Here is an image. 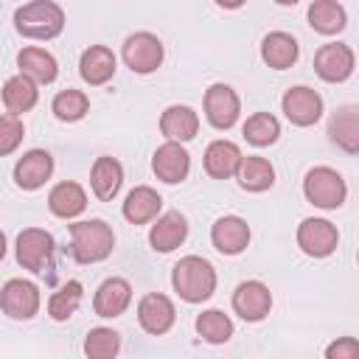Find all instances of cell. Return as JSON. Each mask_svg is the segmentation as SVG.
I'll return each instance as SVG.
<instances>
[{
  "label": "cell",
  "instance_id": "19",
  "mask_svg": "<svg viewBox=\"0 0 359 359\" xmlns=\"http://www.w3.org/2000/svg\"><path fill=\"white\" fill-rule=\"evenodd\" d=\"M160 129H163V135L171 143H185V140L196 137V132H199V115L191 107H185V104H174V107H168L163 112Z\"/></svg>",
  "mask_w": 359,
  "mask_h": 359
},
{
  "label": "cell",
  "instance_id": "15",
  "mask_svg": "<svg viewBox=\"0 0 359 359\" xmlns=\"http://www.w3.org/2000/svg\"><path fill=\"white\" fill-rule=\"evenodd\" d=\"M210 241L222 255H238L250 244V224L241 216H222L210 230Z\"/></svg>",
  "mask_w": 359,
  "mask_h": 359
},
{
  "label": "cell",
  "instance_id": "28",
  "mask_svg": "<svg viewBox=\"0 0 359 359\" xmlns=\"http://www.w3.org/2000/svg\"><path fill=\"white\" fill-rule=\"evenodd\" d=\"M236 177H238V185L247 191H266L275 182V168L269 160L252 154V157H241Z\"/></svg>",
  "mask_w": 359,
  "mask_h": 359
},
{
  "label": "cell",
  "instance_id": "17",
  "mask_svg": "<svg viewBox=\"0 0 359 359\" xmlns=\"http://www.w3.org/2000/svg\"><path fill=\"white\" fill-rule=\"evenodd\" d=\"M132 303V286L123 278H107L93 297V309L98 317H118Z\"/></svg>",
  "mask_w": 359,
  "mask_h": 359
},
{
  "label": "cell",
  "instance_id": "27",
  "mask_svg": "<svg viewBox=\"0 0 359 359\" xmlns=\"http://www.w3.org/2000/svg\"><path fill=\"white\" fill-rule=\"evenodd\" d=\"M328 135L331 140L345 149L348 154H356L359 151V121H356V107H342L334 118H331V126H328Z\"/></svg>",
  "mask_w": 359,
  "mask_h": 359
},
{
  "label": "cell",
  "instance_id": "20",
  "mask_svg": "<svg viewBox=\"0 0 359 359\" xmlns=\"http://www.w3.org/2000/svg\"><path fill=\"white\" fill-rule=\"evenodd\" d=\"M297 53H300V45H297V39H294L292 34H286V31H272V34H266L264 42H261V56H264V62H266L269 67H275V70L292 67V65L297 62Z\"/></svg>",
  "mask_w": 359,
  "mask_h": 359
},
{
  "label": "cell",
  "instance_id": "23",
  "mask_svg": "<svg viewBox=\"0 0 359 359\" xmlns=\"http://www.w3.org/2000/svg\"><path fill=\"white\" fill-rule=\"evenodd\" d=\"M241 163V151L236 143L230 140H213L208 149H205V171L216 180H227L236 174Z\"/></svg>",
  "mask_w": 359,
  "mask_h": 359
},
{
  "label": "cell",
  "instance_id": "3",
  "mask_svg": "<svg viewBox=\"0 0 359 359\" xmlns=\"http://www.w3.org/2000/svg\"><path fill=\"white\" fill-rule=\"evenodd\" d=\"M70 238H73V258L79 264H95L104 261L112 247H115V233L107 222L90 219V222H76L70 224Z\"/></svg>",
  "mask_w": 359,
  "mask_h": 359
},
{
  "label": "cell",
  "instance_id": "18",
  "mask_svg": "<svg viewBox=\"0 0 359 359\" xmlns=\"http://www.w3.org/2000/svg\"><path fill=\"white\" fill-rule=\"evenodd\" d=\"M188 236V222L180 210H168L157 219V224H151L149 230V241L157 252H171L177 250Z\"/></svg>",
  "mask_w": 359,
  "mask_h": 359
},
{
  "label": "cell",
  "instance_id": "38",
  "mask_svg": "<svg viewBox=\"0 0 359 359\" xmlns=\"http://www.w3.org/2000/svg\"><path fill=\"white\" fill-rule=\"evenodd\" d=\"M3 255H6V236H3V230H0V261H3Z\"/></svg>",
  "mask_w": 359,
  "mask_h": 359
},
{
  "label": "cell",
  "instance_id": "10",
  "mask_svg": "<svg viewBox=\"0 0 359 359\" xmlns=\"http://www.w3.org/2000/svg\"><path fill=\"white\" fill-rule=\"evenodd\" d=\"M280 107H283V115L294 126H311L323 115V98L311 87H289L283 93Z\"/></svg>",
  "mask_w": 359,
  "mask_h": 359
},
{
  "label": "cell",
  "instance_id": "34",
  "mask_svg": "<svg viewBox=\"0 0 359 359\" xmlns=\"http://www.w3.org/2000/svg\"><path fill=\"white\" fill-rule=\"evenodd\" d=\"M118 348H121L118 331L104 328V325L93 328V331L87 334V339H84V353H87V359H115V356H118Z\"/></svg>",
  "mask_w": 359,
  "mask_h": 359
},
{
  "label": "cell",
  "instance_id": "4",
  "mask_svg": "<svg viewBox=\"0 0 359 359\" xmlns=\"http://www.w3.org/2000/svg\"><path fill=\"white\" fill-rule=\"evenodd\" d=\"M303 194H306V199L311 205H317L323 210H334V208H339L345 202L348 185H345V180H342L339 171H334L328 165H317V168H311L306 174Z\"/></svg>",
  "mask_w": 359,
  "mask_h": 359
},
{
  "label": "cell",
  "instance_id": "14",
  "mask_svg": "<svg viewBox=\"0 0 359 359\" xmlns=\"http://www.w3.org/2000/svg\"><path fill=\"white\" fill-rule=\"evenodd\" d=\"M50 174H53V157H50L45 149H31V151H25V154L17 160V165H14V180H17V185L25 188V191H34V188L45 185V182L50 180Z\"/></svg>",
  "mask_w": 359,
  "mask_h": 359
},
{
  "label": "cell",
  "instance_id": "21",
  "mask_svg": "<svg viewBox=\"0 0 359 359\" xmlns=\"http://www.w3.org/2000/svg\"><path fill=\"white\" fill-rule=\"evenodd\" d=\"M79 73L87 84H107L115 76V53L104 45H90L81 53Z\"/></svg>",
  "mask_w": 359,
  "mask_h": 359
},
{
  "label": "cell",
  "instance_id": "16",
  "mask_svg": "<svg viewBox=\"0 0 359 359\" xmlns=\"http://www.w3.org/2000/svg\"><path fill=\"white\" fill-rule=\"evenodd\" d=\"M151 168H154V174H157L163 182L174 185V182H182V180L188 177L191 157H188V151H185L180 143H171V140H168V143H163V146L154 151Z\"/></svg>",
  "mask_w": 359,
  "mask_h": 359
},
{
  "label": "cell",
  "instance_id": "2",
  "mask_svg": "<svg viewBox=\"0 0 359 359\" xmlns=\"http://www.w3.org/2000/svg\"><path fill=\"white\" fill-rule=\"evenodd\" d=\"M14 25L28 39H53L65 28V11L50 0H34L17 8Z\"/></svg>",
  "mask_w": 359,
  "mask_h": 359
},
{
  "label": "cell",
  "instance_id": "22",
  "mask_svg": "<svg viewBox=\"0 0 359 359\" xmlns=\"http://www.w3.org/2000/svg\"><path fill=\"white\" fill-rule=\"evenodd\" d=\"M17 65H20V76L31 79L34 84H50L59 73L56 59L45 48H22L17 56Z\"/></svg>",
  "mask_w": 359,
  "mask_h": 359
},
{
  "label": "cell",
  "instance_id": "26",
  "mask_svg": "<svg viewBox=\"0 0 359 359\" xmlns=\"http://www.w3.org/2000/svg\"><path fill=\"white\" fill-rule=\"evenodd\" d=\"M121 182H123V168L115 157H98L93 163L90 185H93V194L98 199H112L121 191Z\"/></svg>",
  "mask_w": 359,
  "mask_h": 359
},
{
  "label": "cell",
  "instance_id": "25",
  "mask_svg": "<svg viewBox=\"0 0 359 359\" xmlns=\"http://www.w3.org/2000/svg\"><path fill=\"white\" fill-rule=\"evenodd\" d=\"M160 205H163V199H160V194L154 188L137 185V188L129 191V196L123 202V216L132 224H146L160 213Z\"/></svg>",
  "mask_w": 359,
  "mask_h": 359
},
{
  "label": "cell",
  "instance_id": "35",
  "mask_svg": "<svg viewBox=\"0 0 359 359\" xmlns=\"http://www.w3.org/2000/svg\"><path fill=\"white\" fill-rule=\"evenodd\" d=\"M50 107H53V115H56L59 121H79V118L87 115L90 101H87V95H84L81 90H62V93L53 98Z\"/></svg>",
  "mask_w": 359,
  "mask_h": 359
},
{
  "label": "cell",
  "instance_id": "6",
  "mask_svg": "<svg viewBox=\"0 0 359 359\" xmlns=\"http://www.w3.org/2000/svg\"><path fill=\"white\" fill-rule=\"evenodd\" d=\"M123 62L135 73H151L163 62V42L149 31H137L123 42Z\"/></svg>",
  "mask_w": 359,
  "mask_h": 359
},
{
  "label": "cell",
  "instance_id": "30",
  "mask_svg": "<svg viewBox=\"0 0 359 359\" xmlns=\"http://www.w3.org/2000/svg\"><path fill=\"white\" fill-rule=\"evenodd\" d=\"M309 22L320 34H339L345 28V8L337 0H317L309 6Z\"/></svg>",
  "mask_w": 359,
  "mask_h": 359
},
{
  "label": "cell",
  "instance_id": "24",
  "mask_svg": "<svg viewBox=\"0 0 359 359\" xmlns=\"http://www.w3.org/2000/svg\"><path fill=\"white\" fill-rule=\"evenodd\" d=\"M48 208L59 219H73L87 208V194L79 182H59L48 194Z\"/></svg>",
  "mask_w": 359,
  "mask_h": 359
},
{
  "label": "cell",
  "instance_id": "13",
  "mask_svg": "<svg viewBox=\"0 0 359 359\" xmlns=\"http://www.w3.org/2000/svg\"><path fill=\"white\" fill-rule=\"evenodd\" d=\"M174 317H177L174 303L160 292H151L137 303V323L143 325V331H149L154 337L165 334L174 325Z\"/></svg>",
  "mask_w": 359,
  "mask_h": 359
},
{
  "label": "cell",
  "instance_id": "12",
  "mask_svg": "<svg viewBox=\"0 0 359 359\" xmlns=\"http://www.w3.org/2000/svg\"><path fill=\"white\" fill-rule=\"evenodd\" d=\"M314 70L325 81H345L353 73V50L342 42H328L317 50Z\"/></svg>",
  "mask_w": 359,
  "mask_h": 359
},
{
  "label": "cell",
  "instance_id": "33",
  "mask_svg": "<svg viewBox=\"0 0 359 359\" xmlns=\"http://www.w3.org/2000/svg\"><path fill=\"white\" fill-rule=\"evenodd\" d=\"M81 294H84V289H81V283L79 280H67L59 292H53L50 294V300H48V314L53 317V320H67V317H73V311L79 309V303H81Z\"/></svg>",
  "mask_w": 359,
  "mask_h": 359
},
{
  "label": "cell",
  "instance_id": "8",
  "mask_svg": "<svg viewBox=\"0 0 359 359\" xmlns=\"http://www.w3.org/2000/svg\"><path fill=\"white\" fill-rule=\"evenodd\" d=\"M53 252V236L39 227H28L17 236V261L28 272H42Z\"/></svg>",
  "mask_w": 359,
  "mask_h": 359
},
{
  "label": "cell",
  "instance_id": "29",
  "mask_svg": "<svg viewBox=\"0 0 359 359\" xmlns=\"http://www.w3.org/2000/svg\"><path fill=\"white\" fill-rule=\"evenodd\" d=\"M39 98V90L31 79L25 76H11L6 84H3V104L8 107L11 115H22L28 112Z\"/></svg>",
  "mask_w": 359,
  "mask_h": 359
},
{
  "label": "cell",
  "instance_id": "37",
  "mask_svg": "<svg viewBox=\"0 0 359 359\" xmlns=\"http://www.w3.org/2000/svg\"><path fill=\"white\" fill-rule=\"evenodd\" d=\"M325 359H359V342L353 337H342L328 345Z\"/></svg>",
  "mask_w": 359,
  "mask_h": 359
},
{
  "label": "cell",
  "instance_id": "11",
  "mask_svg": "<svg viewBox=\"0 0 359 359\" xmlns=\"http://www.w3.org/2000/svg\"><path fill=\"white\" fill-rule=\"evenodd\" d=\"M233 309H236V314H238L241 320L258 323V320H264V317L269 314V309H272V294H269V289H266L261 280H244V283H238L236 292H233Z\"/></svg>",
  "mask_w": 359,
  "mask_h": 359
},
{
  "label": "cell",
  "instance_id": "5",
  "mask_svg": "<svg viewBox=\"0 0 359 359\" xmlns=\"http://www.w3.org/2000/svg\"><path fill=\"white\" fill-rule=\"evenodd\" d=\"M0 309L14 320H31L39 311V289L31 280L11 278L0 289Z\"/></svg>",
  "mask_w": 359,
  "mask_h": 359
},
{
  "label": "cell",
  "instance_id": "9",
  "mask_svg": "<svg viewBox=\"0 0 359 359\" xmlns=\"http://www.w3.org/2000/svg\"><path fill=\"white\" fill-rule=\"evenodd\" d=\"M241 101L233 87L227 84H210L205 93V115L216 129H230L238 121Z\"/></svg>",
  "mask_w": 359,
  "mask_h": 359
},
{
  "label": "cell",
  "instance_id": "32",
  "mask_svg": "<svg viewBox=\"0 0 359 359\" xmlns=\"http://www.w3.org/2000/svg\"><path fill=\"white\" fill-rule=\"evenodd\" d=\"M278 135H280V123H278V118L269 115V112H255V115H250L247 123H244V137H247L252 146H269V143L278 140Z\"/></svg>",
  "mask_w": 359,
  "mask_h": 359
},
{
  "label": "cell",
  "instance_id": "1",
  "mask_svg": "<svg viewBox=\"0 0 359 359\" xmlns=\"http://www.w3.org/2000/svg\"><path fill=\"white\" fill-rule=\"evenodd\" d=\"M174 292L188 303H202L216 292V272L213 266L199 255H185L177 261L171 272Z\"/></svg>",
  "mask_w": 359,
  "mask_h": 359
},
{
  "label": "cell",
  "instance_id": "7",
  "mask_svg": "<svg viewBox=\"0 0 359 359\" xmlns=\"http://www.w3.org/2000/svg\"><path fill=\"white\" fill-rule=\"evenodd\" d=\"M339 233L328 219H303L297 227V244L311 258H325L337 250Z\"/></svg>",
  "mask_w": 359,
  "mask_h": 359
},
{
  "label": "cell",
  "instance_id": "31",
  "mask_svg": "<svg viewBox=\"0 0 359 359\" xmlns=\"http://www.w3.org/2000/svg\"><path fill=\"white\" fill-rule=\"evenodd\" d=\"M196 334L210 345H222V342H227L233 337V323H230V317L224 311L208 309V311H202L196 317Z\"/></svg>",
  "mask_w": 359,
  "mask_h": 359
},
{
  "label": "cell",
  "instance_id": "36",
  "mask_svg": "<svg viewBox=\"0 0 359 359\" xmlns=\"http://www.w3.org/2000/svg\"><path fill=\"white\" fill-rule=\"evenodd\" d=\"M22 135H25V129L17 115H0V157L11 154L20 146Z\"/></svg>",
  "mask_w": 359,
  "mask_h": 359
}]
</instances>
